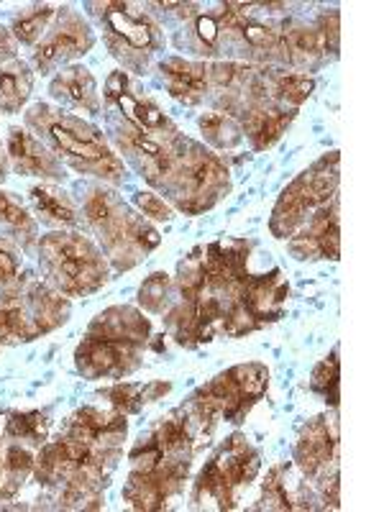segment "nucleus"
Here are the masks:
<instances>
[{"label":"nucleus","instance_id":"nucleus-31","mask_svg":"<svg viewBox=\"0 0 384 512\" xmlns=\"http://www.w3.org/2000/svg\"><path fill=\"white\" fill-rule=\"evenodd\" d=\"M13 54H16V41H13V36L0 26V64L11 62Z\"/></svg>","mask_w":384,"mask_h":512},{"label":"nucleus","instance_id":"nucleus-27","mask_svg":"<svg viewBox=\"0 0 384 512\" xmlns=\"http://www.w3.org/2000/svg\"><path fill=\"white\" fill-rule=\"evenodd\" d=\"M192 36L198 41V47L203 54H213L218 44V36H221V26H218V18L208 16V13H195V21H192Z\"/></svg>","mask_w":384,"mask_h":512},{"label":"nucleus","instance_id":"nucleus-9","mask_svg":"<svg viewBox=\"0 0 384 512\" xmlns=\"http://www.w3.org/2000/svg\"><path fill=\"white\" fill-rule=\"evenodd\" d=\"M139 346L131 341L88 333L77 349V369L88 379L126 377L139 367Z\"/></svg>","mask_w":384,"mask_h":512},{"label":"nucleus","instance_id":"nucleus-32","mask_svg":"<svg viewBox=\"0 0 384 512\" xmlns=\"http://www.w3.org/2000/svg\"><path fill=\"white\" fill-rule=\"evenodd\" d=\"M8 167H11V162H8L6 149H3V144H0V182L8 177Z\"/></svg>","mask_w":384,"mask_h":512},{"label":"nucleus","instance_id":"nucleus-8","mask_svg":"<svg viewBox=\"0 0 384 512\" xmlns=\"http://www.w3.org/2000/svg\"><path fill=\"white\" fill-rule=\"evenodd\" d=\"M95 44V36L90 26L77 16L72 8H59L57 26L41 41L39 49L34 52V64L39 72L47 75L57 64L70 62V59L88 54Z\"/></svg>","mask_w":384,"mask_h":512},{"label":"nucleus","instance_id":"nucleus-24","mask_svg":"<svg viewBox=\"0 0 384 512\" xmlns=\"http://www.w3.org/2000/svg\"><path fill=\"white\" fill-rule=\"evenodd\" d=\"M239 31L251 49H259V52H280L282 49V34L274 26L259 24L249 18L239 26Z\"/></svg>","mask_w":384,"mask_h":512},{"label":"nucleus","instance_id":"nucleus-15","mask_svg":"<svg viewBox=\"0 0 384 512\" xmlns=\"http://www.w3.org/2000/svg\"><path fill=\"white\" fill-rule=\"evenodd\" d=\"M52 95L59 100L77 105L82 111L98 113L100 111V95L95 77L85 67H67L52 80Z\"/></svg>","mask_w":384,"mask_h":512},{"label":"nucleus","instance_id":"nucleus-3","mask_svg":"<svg viewBox=\"0 0 384 512\" xmlns=\"http://www.w3.org/2000/svg\"><path fill=\"white\" fill-rule=\"evenodd\" d=\"M41 267L70 297L95 292L108 280L103 254L77 233H52L41 241Z\"/></svg>","mask_w":384,"mask_h":512},{"label":"nucleus","instance_id":"nucleus-12","mask_svg":"<svg viewBox=\"0 0 384 512\" xmlns=\"http://www.w3.org/2000/svg\"><path fill=\"white\" fill-rule=\"evenodd\" d=\"M105 95L116 100L118 108L123 111V118L134 128L144 131V134H164V131H175V126L169 123V118L159 111L152 100H141L126 90V75L123 72H113L105 82Z\"/></svg>","mask_w":384,"mask_h":512},{"label":"nucleus","instance_id":"nucleus-23","mask_svg":"<svg viewBox=\"0 0 384 512\" xmlns=\"http://www.w3.org/2000/svg\"><path fill=\"white\" fill-rule=\"evenodd\" d=\"M6 433L16 441L41 443L49 433V420L41 413H13L8 418Z\"/></svg>","mask_w":384,"mask_h":512},{"label":"nucleus","instance_id":"nucleus-13","mask_svg":"<svg viewBox=\"0 0 384 512\" xmlns=\"http://www.w3.org/2000/svg\"><path fill=\"white\" fill-rule=\"evenodd\" d=\"M164 80H167L169 95L185 105H198L208 95L210 80L208 67L200 62H187V59L172 57L159 64Z\"/></svg>","mask_w":384,"mask_h":512},{"label":"nucleus","instance_id":"nucleus-10","mask_svg":"<svg viewBox=\"0 0 384 512\" xmlns=\"http://www.w3.org/2000/svg\"><path fill=\"white\" fill-rule=\"evenodd\" d=\"M338 459V428L336 423H328L326 418H313V423L305 425L303 436L295 446V461L303 469L305 477H318L326 472L328 464H336Z\"/></svg>","mask_w":384,"mask_h":512},{"label":"nucleus","instance_id":"nucleus-2","mask_svg":"<svg viewBox=\"0 0 384 512\" xmlns=\"http://www.w3.org/2000/svg\"><path fill=\"white\" fill-rule=\"evenodd\" d=\"M41 123L49 139L54 141L57 152L67 157V162L80 172L103 177L108 182H121L126 177V167L121 159L105 146L103 134L98 128L82 123L80 118L62 111H49L47 105H36L31 111L29 123Z\"/></svg>","mask_w":384,"mask_h":512},{"label":"nucleus","instance_id":"nucleus-1","mask_svg":"<svg viewBox=\"0 0 384 512\" xmlns=\"http://www.w3.org/2000/svg\"><path fill=\"white\" fill-rule=\"evenodd\" d=\"M162 187H169L185 213H200L218 203L231 187L228 167L213 152L187 139H175Z\"/></svg>","mask_w":384,"mask_h":512},{"label":"nucleus","instance_id":"nucleus-14","mask_svg":"<svg viewBox=\"0 0 384 512\" xmlns=\"http://www.w3.org/2000/svg\"><path fill=\"white\" fill-rule=\"evenodd\" d=\"M295 113L285 111L280 105H256L244 111L241 134L249 136L254 149H269L274 141H280Z\"/></svg>","mask_w":384,"mask_h":512},{"label":"nucleus","instance_id":"nucleus-11","mask_svg":"<svg viewBox=\"0 0 384 512\" xmlns=\"http://www.w3.org/2000/svg\"><path fill=\"white\" fill-rule=\"evenodd\" d=\"M8 162L13 164L18 175L44 177V180H64V169L59 159L49 152L47 146L39 144L24 128H11L8 136Z\"/></svg>","mask_w":384,"mask_h":512},{"label":"nucleus","instance_id":"nucleus-16","mask_svg":"<svg viewBox=\"0 0 384 512\" xmlns=\"http://www.w3.org/2000/svg\"><path fill=\"white\" fill-rule=\"evenodd\" d=\"M34 88V75H31L29 64L21 59L0 64V111L13 116L26 105Z\"/></svg>","mask_w":384,"mask_h":512},{"label":"nucleus","instance_id":"nucleus-29","mask_svg":"<svg viewBox=\"0 0 384 512\" xmlns=\"http://www.w3.org/2000/svg\"><path fill=\"white\" fill-rule=\"evenodd\" d=\"M134 203L139 205L144 216L154 218V221H172V208L154 192H136Z\"/></svg>","mask_w":384,"mask_h":512},{"label":"nucleus","instance_id":"nucleus-30","mask_svg":"<svg viewBox=\"0 0 384 512\" xmlns=\"http://www.w3.org/2000/svg\"><path fill=\"white\" fill-rule=\"evenodd\" d=\"M18 280V259L3 241H0V290L6 292L8 287L16 285Z\"/></svg>","mask_w":384,"mask_h":512},{"label":"nucleus","instance_id":"nucleus-22","mask_svg":"<svg viewBox=\"0 0 384 512\" xmlns=\"http://www.w3.org/2000/svg\"><path fill=\"white\" fill-rule=\"evenodd\" d=\"M313 90H315V80L308 75H287V72L274 75V93H277L280 103L292 105V108L305 103V100L313 95Z\"/></svg>","mask_w":384,"mask_h":512},{"label":"nucleus","instance_id":"nucleus-25","mask_svg":"<svg viewBox=\"0 0 384 512\" xmlns=\"http://www.w3.org/2000/svg\"><path fill=\"white\" fill-rule=\"evenodd\" d=\"M338 349H333L331 359L320 361L315 367L313 379H310V387L320 395H326L331 400L333 408H338Z\"/></svg>","mask_w":384,"mask_h":512},{"label":"nucleus","instance_id":"nucleus-18","mask_svg":"<svg viewBox=\"0 0 384 512\" xmlns=\"http://www.w3.org/2000/svg\"><path fill=\"white\" fill-rule=\"evenodd\" d=\"M162 392H169V384H134L121 382L105 390V397L123 413H139L146 402H154Z\"/></svg>","mask_w":384,"mask_h":512},{"label":"nucleus","instance_id":"nucleus-4","mask_svg":"<svg viewBox=\"0 0 384 512\" xmlns=\"http://www.w3.org/2000/svg\"><path fill=\"white\" fill-rule=\"evenodd\" d=\"M333 198H338V152L315 162L290 187H285L274 205L269 228L277 239H292L310 221L308 213H315Z\"/></svg>","mask_w":384,"mask_h":512},{"label":"nucleus","instance_id":"nucleus-28","mask_svg":"<svg viewBox=\"0 0 384 512\" xmlns=\"http://www.w3.org/2000/svg\"><path fill=\"white\" fill-rule=\"evenodd\" d=\"M267 510H292V500L287 495L285 482H280V469H272L267 484H264V497H262Z\"/></svg>","mask_w":384,"mask_h":512},{"label":"nucleus","instance_id":"nucleus-7","mask_svg":"<svg viewBox=\"0 0 384 512\" xmlns=\"http://www.w3.org/2000/svg\"><path fill=\"white\" fill-rule=\"evenodd\" d=\"M256 472H259V454L246 443L244 436H231L216 459L203 469L195 495H205L210 502H216L218 510H231L236 507L233 505L236 492L249 484Z\"/></svg>","mask_w":384,"mask_h":512},{"label":"nucleus","instance_id":"nucleus-6","mask_svg":"<svg viewBox=\"0 0 384 512\" xmlns=\"http://www.w3.org/2000/svg\"><path fill=\"white\" fill-rule=\"evenodd\" d=\"M90 8H95L105 24V44L111 47L113 57L121 59L131 72H144L149 57L162 44L159 26L152 18L128 11V3H93Z\"/></svg>","mask_w":384,"mask_h":512},{"label":"nucleus","instance_id":"nucleus-26","mask_svg":"<svg viewBox=\"0 0 384 512\" xmlns=\"http://www.w3.org/2000/svg\"><path fill=\"white\" fill-rule=\"evenodd\" d=\"M167 297H169V277L162 272L152 274V277H149L139 290L141 308L149 310V313H162L164 305H167Z\"/></svg>","mask_w":384,"mask_h":512},{"label":"nucleus","instance_id":"nucleus-20","mask_svg":"<svg viewBox=\"0 0 384 512\" xmlns=\"http://www.w3.org/2000/svg\"><path fill=\"white\" fill-rule=\"evenodd\" d=\"M54 16H57V8L52 6H36L31 11L21 13L13 21V39L21 41V44H36L44 36Z\"/></svg>","mask_w":384,"mask_h":512},{"label":"nucleus","instance_id":"nucleus-19","mask_svg":"<svg viewBox=\"0 0 384 512\" xmlns=\"http://www.w3.org/2000/svg\"><path fill=\"white\" fill-rule=\"evenodd\" d=\"M205 141L216 149H233L241 141V126L228 113H208L198 121Z\"/></svg>","mask_w":384,"mask_h":512},{"label":"nucleus","instance_id":"nucleus-21","mask_svg":"<svg viewBox=\"0 0 384 512\" xmlns=\"http://www.w3.org/2000/svg\"><path fill=\"white\" fill-rule=\"evenodd\" d=\"M0 223H6L8 228H13L29 244L36 239V221L29 216V210L13 198V192L0 190Z\"/></svg>","mask_w":384,"mask_h":512},{"label":"nucleus","instance_id":"nucleus-17","mask_svg":"<svg viewBox=\"0 0 384 512\" xmlns=\"http://www.w3.org/2000/svg\"><path fill=\"white\" fill-rule=\"evenodd\" d=\"M31 203H34L41 221L49 223V226H75L77 223L75 205L70 203L64 192L54 190L52 185L31 187Z\"/></svg>","mask_w":384,"mask_h":512},{"label":"nucleus","instance_id":"nucleus-5","mask_svg":"<svg viewBox=\"0 0 384 512\" xmlns=\"http://www.w3.org/2000/svg\"><path fill=\"white\" fill-rule=\"evenodd\" d=\"M269 387V372L262 364H241L216 377L208 387L195 395L192 405L205 418H226L228 423H241L246 413L262 400Z\"/></svg>","mask_w":384,"mask_h":512}]
</instances>
